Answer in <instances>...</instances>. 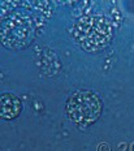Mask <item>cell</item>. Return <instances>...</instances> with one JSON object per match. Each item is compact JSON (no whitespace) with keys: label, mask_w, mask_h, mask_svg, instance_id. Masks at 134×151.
<instances>
[{"label":"cell","mask_w":134,"mask_h":151,"mask_svg":"<svg viewBox=\"0 0 134 151\" xmlns=\"http://www.w3.org/2000/svg\"><path fill=\"white\" fill-rule=\"evenodd\" d=\"M73 35L85 51L96 52L105 48L112 38V27L102 14H87L74 25Z\"/></svg>","instance_id":"obj_1"},{"label":"cell","mask_w":134,"mask_h":151,"mask_svg":"<svg viewBox=\"0 0 134 151\" xmlns=\"http://www.w3.org/2000/svg\"><path fill=\"white\" fill-rule=\"evenodd\" d=\"M21 112V102L12 94H4L1 96V117L5 120L16 119Z\"/></svg>","instance_id":"obj_3"},{"label":"cell","mask_w":134,"mask_h":151,"mask_svg":"<svg viewBox=\"0 0 134 151\" xmlns=\"http://www.w3.org/2000/svg\"><path fill=\"white\" fill-rule=\"evenodd\" d=\"M67 113L76 124L89 127L94 124L102 113V102L96 94L89 90H78L69 96Z\"/></svg>","instance_id":"obj_2"}]
</instances>
